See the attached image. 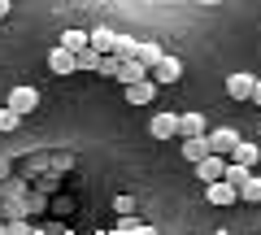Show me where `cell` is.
Returning <instances> with one entry per match:
<instances>
[{
	"label": "cell",
	"instance_id": "obj_22",
	"mask_svg": "<svg viewBox=\"0 0 261 235\" xmlns=\"http://www.w3.org/2000/svg\"><path fill=\"white\" fill-rule=\"evenodd\" d=\"M113 209H118L122 218H126V214H135V196H118V200H113Z\"/></svg>",
	"mask_w": 261,
	"mask_h": 235
},
{
	"label": "cell",
	"instance_id": "obj_16",
	"mask_svg": "<svg viewBox=\"0 0 261 235\" xmlns=\"http://www.w3.org/2000/svg\"><path fill=\"white\" fill-rule=\"evenodd\" d=\"M87 35H92V48H96V53H113V39H118V35H113L109 27H96V31H87Z\"/></svg>",
	"mask_w": 261,
	"mask_h": 235
},
{
	"label": "cell",
	"instance_id": "obj_14",
	"mask_svg": "<svg viewBox=\"0 0 261 235\" xmlns=\"http://www.w3.org/2000/svg\"><path fill=\"white\" fill-rule=\"evenodd\" d=\"M240 200H248V205H261V174H248V179L240 183Z\"/></svg>",
	"mask_w": 261,
	"mask_h": 235
},
{
	"label": "cell",
	"instance_id": "obj_9",
	"mask_svg": "<svg viewBox=\"0 0 261 235\" xmlns=\"http://www.w3.org/2000/svg\"><path fill=\"white\" fill-rule=\"evenodd\" d=\"M235 148H240V135H235L231 126H218V131L209 135V152H222V157H231Z\"/></svg>",
	"mask_w": 261,
	"mask_h": 235
},
{
	"label": "cell",
	"instance_id": "obj_13",
	"mask_svg": "<svg viewBox=\"0 0 261 235\" xmlns=\"http://www.w3.org/2000/svg\"><path fill=\"white\" fill-rule=\"evenodd\" d=\"M178 135H205V113H178Z\"/></svg>",
	"mask_w": 261,
	"mask_h": 235
},
{
	"label": "cell",
	"instance_id": "obj_19",
	"mask_svg": "<svg viewBox=\"0 0 261 235\" xmlns=\"http://www.w3.org/2000/svg\"><path fill=\"white\" fill-rule=\"evenodd\" d=\"M248 174H252V166H240V161H226V174H222V179H231L235 188H240V183L248 179Z\"/></svg>",
	"mask_w": 261,
	"mask_h": 235
},
{
	"label": "cell",
	"instance_id": "obj_5",
	"mask_svg": "<svg viewBox=\"0 0 261 235\" xmlns=\"http://www.w3.org/2000/svg\"><path fill=\"white\" fill-rule=\"evenodd\" d=\"M157 87H161V83H157L152 74L140 79V83H126V100H130V105H152V100H157Z\"/></svg>",
	"mask_w": 261,
	"mask_h": 235
},
{
	"label": "cell",
	"instance_id": "obj_2",
	"mask_svg": "<svg viewBox=\"0 0 261 235\" xmlns=\"http://www.w3.org/2000/svg\"><path fill=\"white\" fill-rule=\"evenodd\" d=\"M9 109H18L22 118H27V113H35V109H39V92H35L31 83H18V87L9 92Z\"/></svg>",
	"mask_w": 261,
	"mask_h": 235
},
{
	"label": "cell",
	"instance_id": "obj_11",
	"mask_svg": "<svg viewBox=\"0 0 261 235\" xmlns=\"http://www.w3.org/2000/svg\"><path fill=\"white\" fill-rule=\"evenodd\" d=\"M135 57H140L144 66H148V74H152V66H157L161 57H166V48H161V44H152V39H140V44H135Z\"/></svg>",
	"mask_w": 261,
	"mask_h": 235
},
{
	"label": "cell",
	"instance_id": "obj_15",
	"mask_svg": "<svg viewBox=\"0 0 261 235\" xmlns=\"http://www.w3.org/2000/svg\"><path fill=\"white\" fill-rule=\"evenodd\" d=\"M61 44L65 48H70V53H83V48H92V35H87V31H65V35H61Z\"/></svg>",
	"mask_w": 261,
	"mask_h": 235
},
{
	"label": "cell",
	"instance_id": "obj_24",
	"mask_svg": "<svg viewBox=\"0 0 261 235\" xmlns=\"http://www.w3.org/2000/svg\"><path fill=\"white\" fill-rule=\"evenodd\" d=\"M252 100H257V105H261V79H257V87H252Z\"/></svg>",
	"mask_w": 261,
	"mask_h": 235
},
{
	"label": "cell",
	"instance_id": "obj_12",
	"mask_svg": "<svg viewBox=\"0 0 261 235\" xmlns=\"http://www.w3.org/2000/svg\"><path fill=\"white\" fill-rule=\"evenodd\" d=\"M183 157L192 161V166L200 157H209V135H187V140H183Z\"/></svg>",
	"mask_w": 261,
	"mask_h": 235
},
{
	"label": "cell",
	"instance_id": "obj_20",
	"mask_svg": "<svg viewBox=\"0 0 261 235\" xmlns=\"http://www.w3.org/2000/svg\"><path fill=\"white\" fill-rule=\"evenodd\" d=\"M100 57H105V53H96V48H83V53H79V70H100Z\"/></svg>",
	"mask_w": 261,
	"mask_h": 235
},
{
	"label": "cell",
	"instance_id": "obj_3",
	"mask_svg": "<svg viewBox=\"0 0 261 235\" xmlns=\"http://www.w3.org/2000/svg\"><path fill=\"white\" fill-rule=\"evenodd\" d=\"M222 174H226V157L222 152H209V157L196 161V179L200 183H214V179H222Z\"/></svg>",
	"mask_w": 261,
	"mask_h": 235
},
{
	"label": "cell",
	"instance_id": "obj_10",
	"mask_svg": "<svg viewBox=\"0 0 261 235\" xmlns=\"http://www.w3.org/2000/svg\"><path fill=\"white\" fill-rule=\"evenodd\" d=\"M118 79H122V83H140V79H148V66H144L140 57H122Z\"/></svg>",
	"mask_w": 261,
	"mask_h": 235
},
{
	"label": "cell",
	"instance_id": "obj_4",
	"mask_svg": "<svg viewBox=\"0 0 261 235\" xmlns=\"http://www.w3.org/2000/svg\"><path fill=\"white\" fill-rule=\"evenodd\" d=\"M48 70L65 79V74H74V70H79V57L70 53V48H65V44H57L53 53H48Z\"/></svg>",
	"mask_w": 261,
	"mask_h": 235
},
{
	"label": "cell",
	"instance_id": "obj_7",
	"mask_svg": "<svg viewBox=\"0 0 261 235\" xmlns=\"http://www.w3.org/2000/svg\"><path fill=\"white\" fill-rule=\"evenodd\" d=\"M148 131H152V140H174L178 135V113H152Z\"/></svg>",
	"mask_w": 261,
	"mask_h": 235
},
{
	"label": "cell",
	"instance_id": "obj_1",
	"mask_svg": "<svg viewBox=\"0 0 261 235\" xmlns=\"http://www.w3.org/2000/svg\"><path fill=\"white\" fill-rule=\"evenodd\" d=\"M205 200H209V205H218V209H226V205L240 200V188H235L231 179H214V183H205Z\"/></svg>",
	"mask_w": 261,
	"mask_h": 235
},
{
	"label": "cell",
	"instance_id": "obj_6",
	"mask_svg": "<svg viewBox=\"0 0 261 235\" xmlns=\"http://www.w3.org/2000/svg\"><path fill=\"white\" fill-rule=\"evenodd\" d=\"M252 87H257V74H226V96L231 100H252Z\"/></svg>",
	"mask_w": 261,
	"mask_h": 235
},
{
	"label": "cell",
	"instance_id": "obj_18",
	"mask_svg": "<svg viewBox=\"0 0 261 235\" xmlns=\"http://www.w3.org/2000/svg\"><path fill=\"white\" fill-rule=\"evenodd\" d=\"M18 126H22V113L5 105V109H0V131H5V135H13V131H18Z\"/></svg>",
	"mask_w": 261,
	"mask_h": 235
},
{
	"label": "cell",
	"instance_id": "obj_21",
	"mask_svg": "<svg viewBox=\"0 0 261 235\" xmlns=\"http://www.w3.org/2000/svg\"><path fill=\"white\" fill-rule=\"evenodd\" d=\"M135 44H140V39H130V35H118V39H113V53H118V57H135Z\"/></svg>",
	"mask_w": 261,
	"mask_h": 235
},
{
	"label": "cell",
	"instance_id": "obj_23",
	"mask_svg": "<svg viewBox=\"0 0 261 235\" xmlns=\"http://www.w3.org/2000/svg\"><path fill=\"white\" fill-rule=\"evenodd\" d=\"M9 9H13V0H0V18H9Z\"/></svg>",
	"mask_w": 261,
	"mask_h": 235
},
{
	"label": "cell",
	"instance_id": "obj_17",
	"mask_svg": "<svg viewBox=\"0 0 261 235\" xmlns=\"http://www.w3.org/2000/svg\"><path fill=\"white\" fill-rule=\"evenodd\" d=\"M257 157H261V148L257 144H244V140H240V148L231 152V161H240V166H257Z\"/></svg>",
	"mask_w": 261,
	"mask_h": 235
},
{
	"label": "cell",
	"instance_id": "obj_8",
	"mask_svg": "<svg viewBox=\"0 0 261 235\" xmlns=\"http://www.w3.org/2000/svg\"><path fill=\"white\" fill-rule=\"evenodd\" d=\"M152 79H157V83H178V79H183V61L166 53L157 66H152Z\"/></svg>",
	"mask_w": 261,
	"mask_h": 235
},
{
	"label": "cell",
	"instance_id": "obj_25",
	"mask_svg": "<svg viewBox=\"0 0 261 235\" xmlns=\"http://www.w3.org/2000/svg\"><path fill=\"white\" fill-rule=\"evenodd\" d=\"M200 5H209V9H214V5H222V0H200Z\"/></svg>",
	"mask_w": 261,
	"mask_h": 235
}]
</instances>
